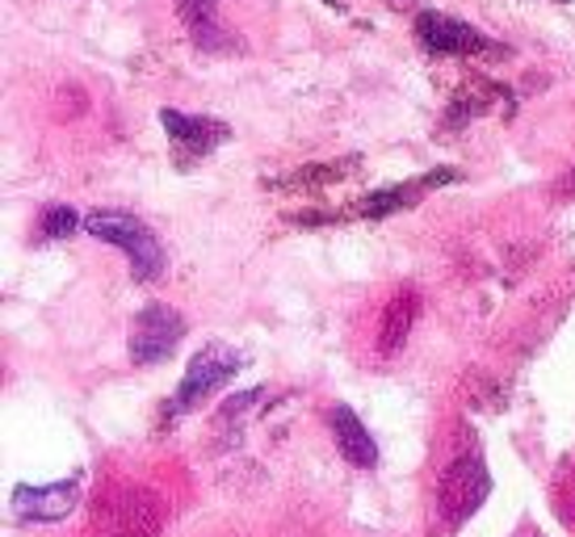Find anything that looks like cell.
I'll use <instances>...</instances> for the list:
<instances>
[{
    "mask_svg": "<svg viewBox=\"0 0 575 537\" xmlns=\"http://www.w3.org/2000/svg\"><path fill=\"white\" fill-rule=\"evenodd\" d=\"M181 336H186V319L177 316L173 307H164V303H152V307H143L139 319H135L130 361L135 366H156V361H164L173 348L181 345Z\"/></svg>",
    "mask_w": 575,
    "mask_h": 537,
    "instance_id": "277c9868",
    "label": "cell"
},
{
    "mask_svg": "<svg viewBox=\"0 0 575 537\" xmlns=\"http://www.w3.org/2000/svg\"><path fill=\"white\" fill-rule=\"evenodd\" d=\"M416 38L433 55H480V51H491V42L475 26L453 22L446 13H420L416 17Z\"/></svg>",
    "mask_w": 575,
    "mask_h": 537,
    "instance_id": "8992f818",
    "label": "cell"
},
{
    "mask_svg": "<svg viewBox=\"0 0 575 537\" xmlns=\"http://www.w3.org/2000/svg\"><path fill=\"white\" fill-rule=\"evenodd\" d=\"M328 424H332L336 449L345 453V462H349V466H361V471H370V466L379 462V445H374V437L366 433V424L357 420V411H353V408L336 404V408L328 411Z\"/></svg>",
    "mask_w": 575,
    "mask_h": 537,
    "instance_id": "9c48e42d",
    "label": "cell"
},
{
    "mask_svg": "<svg viewBox=\"0 0 575 537\" xmlns=\"http://www.w3.org/2000/svg\"><path fill=\"white\" fill-rule=\"evenodd\" d=\"M164 500L148 487H110L93 512V537H161Z\"/></svg>",
    "mask_w": 575,
    "mask_h": 537,
    "instance_id": "6da1fadb",
    "label": "cell"
},
{
    "mask_svg": "<svg viewBox=\"0 0 575 537\" xmlns=\"http://www.w3.org/2000/svg\"><path fill=\"white\" fill-rule=\"evenodd\" d=\"M554 512L563 516V525L567 529H575V466H567V471H559V478H554Z\"/></svg>",
    "mask_w": 575,
    "mask_h": 537,
    "instance_id": "4fadbf2b",
    "label": "cell"
},
{
    "mask_svg": "<svg viewBox=\"0 0 575 537\" xmlns=\"http://www.w3.org/2000/svg\"><path fill=\"white\" fill-rule=\"evenodd\" d=\"M386 4H408V0H386Z\"/></svg>",
    "mask_w": 575,
    "mask_h": 537,
    "instance_id": "9a60e30c",
    "label": "cell"
},
{
    "mask_svg": "<svg viewBox=\"0 0 575 537\" xmlns=\"http://www.w3.org/2000/svg\"><path fill=\"white\" fill-rule=\"evenodd\" d=\"M161 123L173 139V152L177 159H202L210 156L219 143L231 139V127L227 123H215V118H190V114H177V110H161Z\"/></svg>",
    "mask_w": 575,
    "mask_h": 537,
    "instance_id": "52a82bcc",
    "label": "cell"
},
{
    "mask_svg": "<svg viewBox=\"0 0 575 537\" xmlns=\"http://www.w3.org/2000/svg\"><path fill=\"white\" fill-rule=\"evenodd\" d=\"M416 319H420V294L416 290H399L383 311V323H379V348L383 353H399L412 336Z\"/></svg>",
    "mask_w": 575,
    "mask_h": 537,
    "instance_id": "30bf717a",
    "label": "cell"
},
{
    "mask_svg": "<svg viewBox=\"0 0 575 537\" xmlns=\"http://www.w3.org/2000/svg\"><path fill=\"white\" fill-rule=\"evenodd\" d=\"M449 181V172H437V177H429V181H416V186H399V190H383L374 193V197H366V206H361V215H370V219H383L391 210H399V206H408V197L424 190V186H442Z\"/></svg>",
    "mask_w": 575,
    "mask_h": 537,
    "instance_id": "7c38bea8",
    "label": "cell"
},
{
    "mask_svg": "<svg viewBox=\"0 0 575 537\" xmlns=\"http://www.w3.org/2000/svg\"><path fill=\"white\" fill-rule=\"evenodd\" d=\"M80 491L76 483H51V487H17L13 491V508L22 521H34V525H51V521H64L67 512L76 508Z\"/></svg>",
    "mask_w": 575,
    "mask_h": 537,
    "instance_id": "ba28073f",
    "label": "cell"
},
{
    "mask_svg": "<svg viewBox=\"0 0 575 537\" xmlns=\"http://www.w3.org/2000/svg\"><path fill=\"white\" fill-rule=\"evenodd\" d=\"M240 366H244V357H240L235 348L206 345L190 361L186 379H181V391H177V408H181V411L197 408V404H202L206 395H215V391H219V386H223L231 374H240Z\"/></svg>",
    "mask_w": 575,
    "mask_h": 537,
    "instance_id": "5b68a950",
    "label": "cell"
},
{
    "mask_svg": "<svg viewBox=\"0 0 575 537\" xmlns=\"http://www.w3.org/2000/svg\"><path fill=\"white\" fill-rule=\"evenodd\" d=\"M487 491H491V474L483 466V458L480 453H462V458H453L449 471L442 474L437 508H442V516H446L449 525H462V521H471L483 508Z\"/></svg>",
    "mask_w": 575,
    "mask_h": 537,
    "instance_id": "3957f363",
    "label": "cell"
},
{
    "mask_svg": "<svg viewBox=\"0 0 575 537\" xmlns=\"http://www.w3.org/2000/svg\"><path fill=\"white\" fill-rule=\"evenodd\" d=\"M72 227H76V210L72 206H47L42 219H38V235L42 240H64V235H72Z\"/></svg>",
    "mask_w": 575,
    "mask_h": 537,
    "instance_id": "5bb4252c",
    "label": "cell"
},
{
    "mask_svg": "<svg viewBox=\"0 0 575 537\" xmlns=\"http://www.w3.org/2000/svg\"><path fill=\"white\" fill-rule=\"evenodd\" d=\"M85 231L101 240V244H114L130 256V269H135V282H156L164 273V248L161 240L152 235V227L127 215V210H93L85 219Z\"/></svg>",
    "mask_w": 575,
    "mask_h": 537,
    "instance_id": "7a4b0ae2",
    "label": "cell"
},
{
    "mask_svg": "<svg viewBox=\"0 0 575 537\" xmlns=\"http://www.w3.org/2000/svg\"><path fill=\"white\" fill-rule=\"evenodd\" d=\"M215 9H219V0H177V13H181V22L190 26L193 42H197L202 51H223L227 47L223 26L215 22Z\"/></svg>",
    "mask_w": 575,
    "mask_h": 537,
    "instance_id": "8fae6325",
    "label": "cell"
}]
</instances>
